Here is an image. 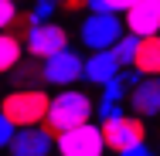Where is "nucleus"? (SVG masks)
Listing matches in <instances>:
<instances>
[{"instance_id": "412c9836", "label": "nucleus", "mask_w": 160, "mask_h": 156, "mask_svg": "<svg viewBox=\"0 0 160 156\" xmlns=\"http://www.w3.org/2000/svg\"><path fill=\"white\" fill-rule=\"evenodd\" d=\"M116 156H157L147 143H140V146H129V149H123V153H116Z\"/></svg>"}, {"instance_id": "1a4fd4ad", "label": "nucleus", "mask_w": 160, "mask_h": 156, "mask_svg": "<svg viewBox=\"0 0 160 156\" xmlns=\"http://www.w3.org/2000/svg\"><path fill=\"white\" fill-rule=\"evenodd\" d=\"M55 143H58V132H51L44 122L41 125H24V129H17V136L10 139L7 153L10 156H51Z\"/></svg>"}, {"instance_id": "f3484780", "label": "nucleus", "mask_w": 160, "mask_h": 156, "mask_svg": "<svg viewBox=\"0 0 160 156\" xmlns=\"http://www.w3.org/2000/svg\"><path fill=\"white\" fill-rule=\"evenodd\" d=\"M136 0H89V10H109V14H126Z\"/></svg>"}, {"instance_id": "9b49d317", "label": "nucleus", "mask_w": 160, "mask_h": 156, "mask_svg": "<svg viewBox=\"0 0 160 156\" xmlns=\"http://www.w3.org/2000/svg\"><path fill=\"white\" fill-rule=\"evenodd\" d=\"M126 102H129V109L136 116H143V119L160 116V75H143L133 85V92H129Z\"/></svg>"}, {"instance_id": "f03ea898", "label": "nucleus", "mask_w": 160, "mask_h": 156, "mask_svg": "<svg viewBox=\"0 0 160 156\" xmlns=\"http://www.w3.org/2000/svg\"><path fill=\"white\" fill-rule=\"evenodd\" d=\"M48 105H51V95L44 92V88H38V85H31V88H14V92L3 95V102H0L3 116L17 125V129L41 125L44 116H48Z\"/></svg>"}, {"instance_id": "39448f33", "label": "nucleus", "mask_w": 160, "mask_h": 156, "mask_svg": "<svg viewBox=\"0 0 160 156\" xmlns=\"http://www.w3.org/2000/svg\"><path fill=\"white\" fill-rule=\"evenodd\" d=\"M78 78H85V58L75 48H65V51L41 61V82L44 85L72 88V85H78Z\"/></svg>"}, {"instance_id": "ddd939ff", "label": "nucleus", "mask_w": 160, "mask_h": 156, "mask_svg": "<svg viewBox=\"0 0 160 156\" xmlns=\"http://www.w3.org/2000/svg\"><path fill=\"white\" fill-rule=\"evenodd\" d=\"M133 68H136L140 75H160V34L140 37V48H136Z\"/></svg>"}, {"instance_id": "423d86ee", "label": "nucleus", "mask_w": 160, "mask_h": 156, "mask_svg": "<svg viewBox=\"0 0 160 156\" xmlns=\"http://www.w3.org/2000/svg\"><path fill=\"white\" fill-rule=\"evenodd\" d=\"M102 136H106V146L112 153H123L129 146L147 143V122L136 112H119L112 119H102Z\"/></svg>"}, {"instance_id": "9d476101", "label": "nucleus", "mask_w": 160, "mask_h": 156, "mask_svg": "<svg viewBox=\"0 0 160 156\" xmlns=\"http://www.w3.org/2000/svg\"><path fill=\"white\" fill-rule=\"evenodd\" d=\"M123 21H126V31L136 37L160 34V0H136L123 14Z\"/></svg>"}, {"instance_id": "f8f14e48", "label": "nucleus", "mask_w": 160, "mask_h": 156, "mask_svg": "<svg viewBox=\"0 0 160 156\" xmlns=\"http://www.w3.org/2000/svg\"><path fill=\"white\" fill-rule=\"evenodd\" d=\"M119 71H123V64L112 54V48H109V51H92V54L85 58V82H89V85H99V88H102V85L112 82Z\"/></svg>"}, {"instance_id": "6ab92c4d", "label": "nucleus", "mask_w": 160, "mask_h": 156, "mask_svg": "<svg viewBox=\"0 0 160 156\" xmlns=\"http://www.w3.org/2000/svg\"><path fill=\"white\" fill-rule=\"evenodd\" d=\"M17 136V125L10 122L7 116H3V109H0V149H7L10 146V139Z\"/></svg>"}, {"instance_id": "a211bd4d", "label": "nucleus", "mask_w": 160, "mask_h": 156, "mask_svg": "<svg viewBox=\"0 0 160 156\" xmlns=\"http://www.w3.org/2000/svg\"><path fill=\"white\" fill-rule=\"evenodd\" d=\"M21 14H17V0H0V31H7L10 24H17Z\"/></svg>"}, {"instance_id": "4468645a", "label": "nucleus", "mask_w": 160, "mask_h": 156, "mask_svg": "<svg viewBox=\"0 0 160 156\" xmlns=\"http://www.w3.org/2000/svg\"><path fill=\"white\" fill-rule=\"evenodd\" d=\"M24 54H28V48H24V41L17 34L0 31V75H10L17 64L24 61Z\"/></svg>"}, {"instance_id": "20e7f679", "label": "nucleus", "mask_w": 160, "mask_h": 156, "mask_svg": "<svg viewBox=\"0 0 160 156\" xmlns=\"http://www.w3.org/2000/svg\"><path fill=\"white\" fill-rule=\"evenodd\" d=\"M58 156H106V136H102V122H82L75 129L58 132L55 143Z\"/></svg>"}, {"instance_id": "7ed1b4c3", "label": "nucleus", "mask_w": 160, "mask_h": 156, "mask_svg": "<svg viewBox=\"0 0 160 156\" xmlns=\"http://www.w3.org/2000/svg\"><path fill=\"white\" fill-rule=\"evenodd\" d=\"M126 34V21L119 14H109V10H89V17L82 21L78 27V41L89 48V51H109L116 48V41Z\"/></svg>"}, {"instance_id": "dca6fc26", "label": "nucleus", "mask_w": 160, "mask_h": 156, "mask_svg": "<svg viewBox=\"0 0 160 156\" xmlns=\"http://www.w3.org/2000/svg\"><path fill=\"white\" fill-rule=\"evenodd\" d=\"M55 10H58V0H34V7L28 10V24H44V21H51Z\"/></svg>"}, {"instance_id": "f257e3e1", "label": "nucleus", "mask_w": 160, "mask_h": 156, "mask_svg": "<svg viewBox=\"0 0 160 156\" xmlns=\"http://www.w3.org/2000/svg\"><path fill=\"white\" fill-rule=\"evenodd\" d=\"M92 116H96V98L89 92H82V88H58L51 95L44 125L51 132H65V129H75L82 122H92Z\"/></svg>"}, {"instance_id": "aec40b11", "label": "nucleus", "mask_w": 160, "mask_h": 156, "mask_svg": "<svg viewBox=\"0 0 160 156\" xmlns=\"http://www.w3.org/2000/svg\"><path fill=\"white\" fill-rule=\"evenodd\" d=\"M58 7L68 14H78V10H89V0H58Z\"/></svg>"}, {"instance_id": "2eb2a0df", "label": "nucleus", "mask_w": 160, "mask_h": 156, "mask_svg": "<svg viewBox=\"0 0 160 156\" xmlns=\"http://www.w3.org/2000/svg\"><path fill=\"white\" fill-rule=\"evenodd\" d=\"M136 48H140V37L126 31L123 37H119V41H116V48H112V54L119 58V64H123V68H133V58H136Z\"/></svg>"}, {"instance_id": "0eeeda50", "label": "nucleus", "mask_w": 160, "mask_h": 156, "mask_svg": "<svg viewBox=\"0 0 160 156\" xmlns=\"http://www.w3.org/2000/svg\"><path fill=\"white\" fill-rule=\"evenodd\" d=\"M24 48H28V54H31V58L44 61V58L58 54V51L72 48V44H68V31H65L62 24H55V21H44V24H28Z\"/></svg>"}, {"instance_id": "6e6552de", "label": "nucleus", "mask_w": 160, "mask_h": 156, "mask_svg": "<svg viewBox=\"0 0 160 156\" xmlns=\"http://www.w3.org/2000/svg\"><path fill=\"white\" fill-rule=\"evenodd\" d=\"M140 78H143V75H140L136 68H123L112 82H106V85H102V95H99V102H96L99 122H102V119H112V116H119V112H123V102L129 98L133 85H136Z\"/></svg>"}]
</instances>
